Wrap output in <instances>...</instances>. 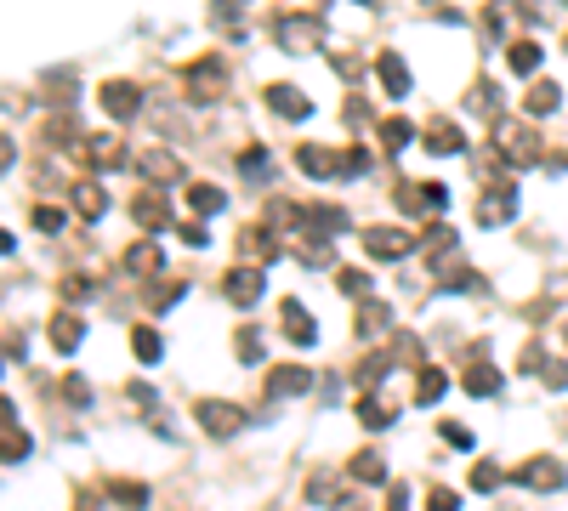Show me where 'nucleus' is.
I'll return each instance as SVG.
<instances>
[{"mask_svg":"<svg viewBox=\"0 0 568 511\" xmlns=\"http://www.w3.org/2000/svg\"><path fill=\"white\" fill-rule=\"evenodd\" d=\"M194 420L205 426V438H239L245 426H250V415L239 410V403H227V398H199L194 403Z\"/></svg>","mask_w":568,"mask_h":511,"instance_id":"obj_1","label":"nucleus"},{"mask_svg":"<svg viewBox=\"0 0 568 511\" xmlns=\"http://www.w3.org/2000/svg\"><path fill=\"white\" fill-rule=\"evenodd\" d=\"M512 483H529L534 495H552V488H563V483H568V472H563V460L534 455V460H523V466H517V477H512Z\"/></svg>","mask_w":568,"mask_h":511,"instance_id":"obj_2","label":"nucleus"},{"mask_svg":"<svg viewBox=\"0 0 568 511\" xmlns=\"http://www.w3.org/2000/svg\"><path fill=\"white\" fill-rule=\"evenodd\" d=\"M296 170H302V177H313V182H330V177H347V159L330 154V148L302 142V148H296Z\"/></svg>","mask_w":568,"mask_h":511,"instance_id":"obj_3","label":"nucleus"},{"mask_svg":"<svg viewBox=\"0 0 568 511\" xmlns=\"http://www.w3.org/2000/svg\"><path fill=\"white\" fill-rule=\"evenodd\" d=\"M279 46L284 52H319L324 46V24L319 17H284L279 24Z\"/></svg>","mask_w":568,"mask_h":511,"instance_id":"obj_4","label":"nucleus"},{"mask_svg":"<svg viewBox=\"0 0 568 511\" xmlns=\"http://www.w3.org/2000/svg\"><path fill=\"white\" fill-rule=\"evenodd\" d=\"M364 250L375 256V262H398V256L415 250V239H409L404 227H370V233H364Z\"/></svg>","mask_w":568,"mask_h":511,"instance_id":"obj_5","label":"nucleus"},{"mask_svg":"<svg viewBox=\"0 0 568 511\" xmlns=\"http://www.w3.org/2000/svg\"><path fill=\"white\" fill-rule=\"evenodd\" d=\"M512 210H517V188L500 182V188H489V194L477 199V222L483 227H500V222H512Z\"/></svg>","mask_w":568,"mask_h":511,"instance_id":"obj_6","label":"nucleus"},{"mask_svg":"<svg viewBox=\"0 0 568 511\" xmlns=\"http://www.w3.org/2000/svg\"><path fill=\"white\" fill-rule=\"evenodd\" d=\"M222 295H227V302H234V307H250V302H256V295H262V267H234V273H227V279H222Z\"/></svg>","mask_w":568,"mask_h":511,"instance_id":"obj_7","label":"nucleus"},{"mask_svg":"<svg viewBox=\"0 0 568 511\" xmlns=\"http://www.w3.org/2000/svg\"><path fill=\"white\" fill-rule=\"evenodd\" d=\"M495 142H500V154H506L512 165H523V159H529V154H534V137H529V131H523V125H517V120H495Z\"/></svg>","mask_w":568,"mask_h":511,"instance_id":"obj_8","label":"nucleus"},{"mask_svg":"<svg viewBox=\"0 0 568 511\" xmlns=\"http://www.w3.org/2000/svg\"><path fill=\"white\" fill-rule=\"evenodd\" d=\"M313 387V370H302V364H279V370H267V392L273 398H302Z\"/></svg>","mask_w":568,"mask_h":511,"instance_id":"obj_9","label":"nucleus"},{"mask_svg":"<svg viewBox=\"0 0 568 511\" xmlns=\"http://www.w3.org/2000/svg\"><path fill=\"white\" fill-rule=\"evenodd\" d=\"M102 109H109L114 120H131L142 109V92H137L131 80H109V85H102Z\"/></svg>","mask_w":568,"mask_h":511,"instance_id":"obj_10","label":"nucleus"},{"mask_svg":"<svg viewBox=\"0 0 568 511\" xmlns=\"http://www.w3.org/2000/svg\"><path fill=\"white\" fill-rule=\"evenodd\" d=\"M222 85H227L222 57H205V63H194V69H188V92H194V97H217Z\"/></svg>","mask_w":568,"mask_h":511,"instance_id":"obj_11","label":"nucleus"},{"mask_svg":"<svg viewBox=\"0 0 568 511\" xmlns=\"http://www.w3.org/2000/svg\"><path fill=\"white\" fill-rule=\"evenodd\" d=\"M267 109H273V114H284V120H307V114H313V102L296 92V85H267Z\"/></svg>","mask_w":568,"mask_h":511,"instance_id":"obj_12","label":"nucleus"},{"mask_svg":"<svg viewBox=\"0 0 568 511\" xmlns=\"http://www.w3.org/2000/svg\"><path fill=\"white\" fill-rule=\"evenodd\" d=\"M80 341H86V318H80V313H57V318H52V347L69 358Z\"/></svg>","mask_w":568,"mask_h":511,"instance_id":"obj_13","label":"nucleus"},{"mask_svg":"<svg viewBox=\"0 0 568 511\" xmlns=\"http://www.w3.org/2000/svg\"><path fill=\"white\" fill-rule=\"evenodd\" d=\"M427 154H460V148H467V131H460L455 120H438V125H427Z\"/></svg>","mask_w":568,"mask_h":511,"instance_id":"obj_14","label":"nucleus"},{"mask_svg":"<svg viewBox=\"0 0 568 511\" xmlns=\"http://www.w3.org/2000/svg\"><path fill=\"white\" fill-rule=\"evenodd\" d=\"M467 392L472 398H500V370L489 364V358H472L467 364Z\"/></svg>","mask_w":568,"mask_h":511,"instance_id":"obj_15","label":"nucleus"},{"mask_svg":"<svg viewBox=\"0 0 568 511\" xmlns=\"http://www.w3.org/2000/svg\"><path fill=\"white\" fill-rule=\"evenodd\" d=\"M142 177L159 182V188H171V182H182V165L165 154V148H149V154H142Z\"/></svg>","mask_w":568,"mask_h":511,"instance_id":"obj_16","label":"nucleus"},{"mask_svg":"<svg viewBox=\"0 0 568 511\" xmlns=\"http://www.w3.org/2000/svg\"><path fill=\"white\" fill-rule=\"evenodd\" d=\"M86 159H91L97 170H114V165L125 159V148H120L114 131H97V137H86Z\"/></svg>","mask_w":568,"mask_h":511,"instance_id":"obj_17","label":"nucleus"},{"mask_svg":"<svg viewBox=\"0 0 568 511\" xmlns=\"http://www.w3.org/2000/svg\"><path fill=\"white\" fill-rule=\"evenodd\" d=\"M375 74H381V85H387V97H409V69H404V57H392V52H381V57H375Z\"/></svg>","mask_w":568,"mask_h":511,"instance_id":"obj_18","label":"nucleus"},{"mask_svg":"<svg viewBox=\"0 0 568 511\" xmlns=\"http://www.w3.org/2000/svg\"><path fill=\"white\" fill-rule=\"evenodd\" d=\"M131 210H137V222H142V227H159V233L171 227V205H165V194H154V188H149V194H137Z\"/></svg>","mask_w":568,"mask_h":511,"instance_id":"obj_19","label":"nucleus"},{"mask_svg":"<svg viewBox=\"0 0 568 511\" xmlns=\"http://www.w3.org/2000/svg\"><path fill=\"white\" fill-rule=\"evenodd\" d=\"M392 324V307L381 302V295H364V307H359V341H370V335H381Z\"/></svg>","mask_w":568,"mask_h":511,"instance_id":"obj_20","label":"nucleus"},{"mask_svg":"<svg viewBox=\"0 0 568 511\" xmlns=\"http://www.w3.org/2000/svg\"><path fill=\"white\" fill-rule=\"evenodd\" d=\"M69 199H74V210H80L86 222H97L102 210H109V194H102L97 182H74V188H69Z\"/></svg>","mask_w":568,"mask_h":511,"instance_id":"obj_21","label":"nucleus"},{"mask_svg":"<svg viewBox=\"0 0 568 511\" xmlns=\"http://www.w3.org/2000/svg\"><path fill=\"white\" fill-rule=\"evenodd\" d=\"M347 477H352V483H387V460L375 455V449H364V455L347 460Z\"/></svg>","mask_w":568,"mask_h":511,"instance_id":"obj_22","label":"nucleus"},{"mask_svg":"<svg viewBox=\"0 0 568 511\" xmlns=\"http://www.w3.org/2000/svg\"><path fill=\"white\" fill-rule=\"evenodd\" d=\"M188 205H194L199 217H217V210L227 205V194H222L217 182H188Z\"/></svg>","mask_w":568,"mask_h":511,"instance_id":"obj_23","label":"nucleus"},{"mask_svg":"<svg viewBox=\"0 0 568 511\" xmlns=\"http://www.w3.org/2000/svg\"><path fill=\"white\" fill-rule=\"evenodd\" d=\"M131 352H137V364H159V358H165V341H159V330L137 324V330H131Z\"/></svg>","mask_w":568,"mask_h":511,"instance_id":"obj_24","label":"nucleus"},{"mask_svg":"<svg viewBox=\"0 0 568 511\" xmlns=\"http://www.w3.org/2000/svg\"><path fill=\"white\" fill-rule=\"evenodd\" d=\"M444 392H449V375L444 370H420V381H415V403H420V410H432Z\"/></svg>","mask_w":568,"mask_h":511,"instance_id":"obj_25","label":"nucleus"},{"mask_svg":"<svg viewBox=\"0 0 568 511\" xmlns=\"http://www.w3.org/2000/svg\"><path fill=\"white\" fill-rule=\"evenodd\" d=\"M557 102H563V85H557V80H540L534 92L523 97V109H529V114H552Z\"/></svg>","mask_w":568,"mask_h":511,"instance_id":"obj_26","label":"nucleus"},{"mask_svg":"<svg viewBox=\"0 0 568 511\" xmlns=\"http://www.w3.org/2000/svg\"><path fill=\"white\" fill-rule=\"evenodd\" d=\"M239 170H245V182H273L267 148H245V154H239Z\"/></svg>","mask_w":568,"mask_h":511,"instance_id":"obj_27","label":"nucleus"},{"mask_svg":"<svg viewBox=\"0 0 568 511\" xmlns=\"http://www.w3.org/2000/svg\"><path fill=\"white\" fill-rule=\"evenodd\" d=\"M284 330L296 335L302 347H313V335H319V330H313V318H307V307H296V302H284Z\"/></svg>","mask_w":568,"mask_h":511,"instance_id":"obj_28","label":"nucleus"},{"mask_svg":"<svg viewBox=\"0 0 568 511\" xmlns=\"http://www.w3.org/2000/svg\"><path fill=\"white\" fill-rule=\"evenodd\" d=\"M125 267L131 273H165V256L154 245H131V256H125Z\"/></svg>","mask_w":568,"mask_h":511,"instance_id":"obj_29","label":"nucleus"},{"mask_svg":"<svg viewBox=\"0 0 568 511\" xmlns=\"http://www.w3.org/2000/svg\"><path fill=\"white\" fill-rule=\"evenodd\" d=\"M506 57H512V69H517V74H534V69H540V46H534V40H512V52H506Z\"/></svg>","mask_w":568,"mask_h":511,"instance_id":"obj_30","label":"nucleus"},{"mask_svg":"<svg viewBox=\"0 0 568 511\" xmlns=\"http://www.w3.org/2000/svg\"><path fill=\"white\" fill-rule=\"evenodd\" d=\"M359 420L370 426V432H387V426H392V410H387L381 398H364V403H359Z\"/></svg>","mask_w":568,"mask_h":511,"instance_id":"obj_31","label":"nucleus"},{"mask_svg":"<svg viewBox=\"0 0 568 511\" xmlns=\"http://www.w3.org/2000/svg\"><path fill=\"white\" fill-rule=\"evenodd\" d=\"M381 142L387 148H409L415 142V125L409 120H381Z\"/></svg>","mask_w":568,"mask_h":511,"instance_id":"obj_32","label":"nucleus"},{"mask_svg":"<svg viewBox=\"0 0 568 511\" xmlns=\"http://www.w3.org/2000/svg\"><path fill=\"white\" fill-rule=\"evenodd\" d=\"M234 352H239V364H262V335H256V330H239Z\"/></svg>","mask_w":568,"mask_h":511,"instance_id":"obj_33","label":"nucleus"},{"mask_svg":"<svg viewBox=\"0 0 568 511\" xmlns=\"http://www.w3.org/2000/svg\"><path fill=\"white\" fill-rule=\"evenodd\" d=\"M472 488H477V495L500 488V466H495V460H477V466H472Z\"/></svg>","mask_w":568,"mask_h":511,"instance_id":"obj_34","label":"nucleus"},{"mask_svg":"<svg viewBox=\"0 0 568 511\" xmlns=\"http://www.w3.org/2000/svg\"><path fill=\"white\" fill-rule=\"evenodd\" d=\"M342 290H347V295H359V302H364V295H375L370 273H359V267H342Z\"/></svg>","mask_w":568,"mask_h":511,"instance_id":"obj_35","label":"nucleus"},{"mask_svg":"<svg viewBox=\"0 0 568 511\" xmlns=\"http://www.w3.org/2000/svg\"><path fill=\"white\" fill-rule=\"evenodd\" d=\"M438 438H444L449 449H472V443H477V438H472V432H467L460 420H444V426H438Z\"/></svg>","mask_w":568,"mask_h":511,"instance_id":"obj_36","label":"nucleus"},{"mask_svg":"<svg viewBox=\"0 0 568 511\" xmlns=\"http://www.w3.org/2000/svg\"><path fill=\"white\" fill-rule=\"evenodd\" d=\"M114 500L131 506V511H142V506H149V488H142V483H114Z\"/></svg>","mask_w":568,"mask_h":511,"instance_id":"obj_37","label":"nucleus"},{"mask_svg":"<svg viewBox=\"0 0 568 511\" xmlns=\"http://www.w3.org/2000/svg\"><path fill=\"white\" fill-rule=\"evenodd\" d=\"M63 222H69V217H63L57 205H40V210H34V227H40V233H63Z\"/></svg>","mask_w":568,"mask_h":511,"instance_id":"obj_38","label":"nucleus"},{"mask_svg":"<svg viewBox=\"0 0 568 511\" xmlns=\"http://www.w3.org/2000/svg\"><path fill=\"white\" fill-rule=\"evenodd\" d=\"M387 370H392V358H387V352H370V358H364V370H359V381L370 387V381H381Z\"/></svg>","mask_w":568,"mask_h":511,"instance_id":"obj_39","label":"nucleus"},{"mask_svg":"<svg viewBox=\"0 0 568 511\" xmlns=\"http://www.w3.org/2000/svg\"><path fill=\"white\" fill-rule=\"evenodd\" d=\"M63 398H69L74 410H86V403H91V387H86L80 375H69V381H63Z\"/></svg>","mask_w":568,"mask_h":511,"instance_id":"obj_40","label":"nucleus"},{"mask_svg":"<svg viewBox=\"0 0 568 511\" xmlns=\"http://www.w3.org/2000/svg\"><path fill=\"white\" fill-rule=\"evenodd\" d=\"M427 511H460V495H449V488H432V495H427Z\"/></svg>","mask_w":568,"mask_h":511,"instance_id":"obj_41","label":"nucleus"},{"mask_svg":"<svg viewBox=\"0 0 568 511\" xmlns=\"http://www.w3.org/2000/svg\"><path fill=\"white\" fill-rule=\"evenodd\" d=\"M12 443H6V466H17V455H29V438L24 432H17V426H12V432H6Z\"/></svg>","mask_w":568,"mask_h":511,"instance_id":"obj_42","label":"nucleus"},{"mask_svg":"<svg viewBox=\"0 0 568 511\" xmlns=\"http://www.w3.org/2000/svg\"><path fill=\"white\" fill-rule=\"evenodd\" d=\"M182 245H194V250H199V245H210V233H205V222H188V227H182Z\"/></svg>","mask_w":568,"mask_h":511,"instance_id":"obj_43","label":"nucleus"},{"mask_svg":"<svg viewBox=\"0 0 568 511\" xmlns=\"http://www.w3.org/2000/svg\"><path fill=\"white\" fill-rule=\"evenodd\" d=\"M545 387L563 392V387H568V364H545Z\"/></svg>","mask_w":568,"mask_h":511,"instance_id":"obj_44","label":"nucleus"},{"mask_svg":"<svg viewBox=\"0 0 568 511\" xmlns=\"http://www.w3.org/2000/svg\"><path fill=\"white\" fill-rule=\"evenodd\" d=\"M563 341H568V324H563Z\"/></svg>","mask_w":568,"mask_h":511,"instance_id":"obj_45","label":"nucleus"},{"mask_svg":"<svg viewBox=\"0 0 568 511\" xmlns=\"http://www.w3.org/2000/svg\"><path fill=\"white\" fill-rule=\"evenodd\" d=\"M364 6H370V0H364Z\"/></svg>","mask_w":568,"mask_h":511,"instance_id":"obj_46","label":"nucleus"}]
</instances>
